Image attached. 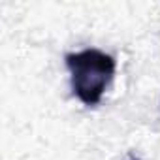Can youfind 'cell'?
Returning a JSON list of instances; mask_svg holds the SVG:
<instances>
[{
  "label": "cell",
  "instance_id": "1",
  "mask_svg": "<svg viewBox=\"0 0 160 160\" xmlns=\"http://www.w3.org/2000/svg\"><path fill=\"white\" fill-rule=\"evenodd\" d=\"M64 62L70 72V87L73 96L83 106H98L115 77V57L96 47H87L66 53Z\"/></svg>",
  "mask_w": 160,
  "mask_h": 160
},
{
  "label": "cell",
  "instance_id": "2",
  "mask_svg": "<svg viewBox=\"0 0 160 160\" xmlns=\"http://www.w3.org/2000/svg\"><path fill=\"white\" fill-rule=\"evenodd\" d=\"M128 160H141V158H138L134 152H130V154H128Z\"/></svg>",
  "mask_w": 160,
  "mask_h": 160
}]
</instances>
